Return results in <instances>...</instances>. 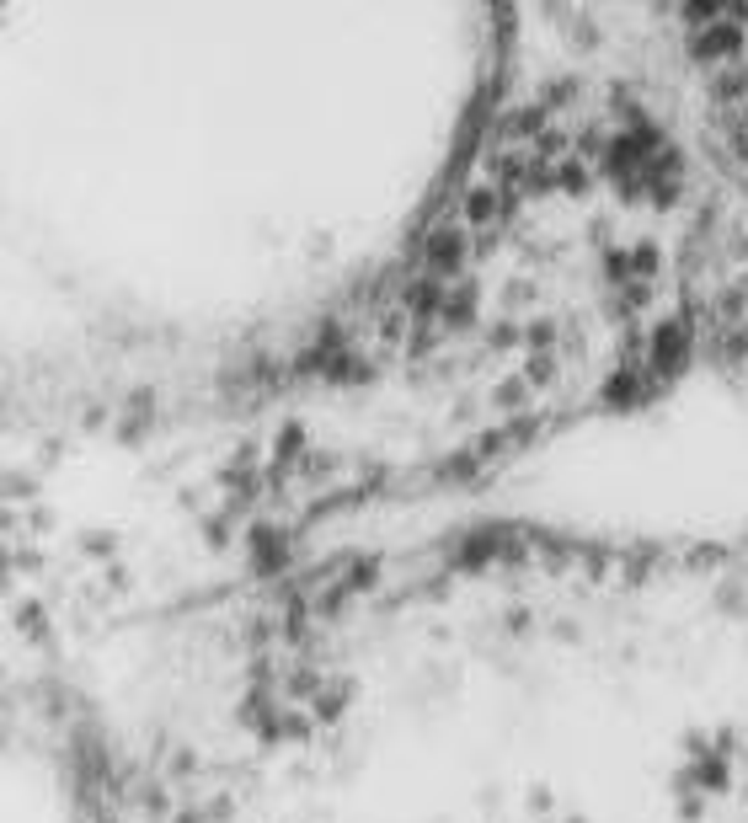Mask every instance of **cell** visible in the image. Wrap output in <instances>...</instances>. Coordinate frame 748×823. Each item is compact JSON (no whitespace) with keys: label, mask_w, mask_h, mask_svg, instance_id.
Here are the masks:
<instances>
[{"label":"cell","mask_w":748,"mask_h":823,"mask_svg":"<svg viewBox=\"0 0 748 823\" xmlns=\"http://www.w3.org/2000/svg\"><path fill=\"white\" fill-rule=\"evenodd\" d=\"M460 262H465V230H460V225L433 230L428 246H423V268H428V278H449V273H460Z\"/></svg>","instance_id":"1"},{"label":"cell","mask_w":748,"mask_h":823,"mask_svg":"<svg viewBox=\"0 0 748 823\" xmlns=\"http://www.w3.org/2000/svg\"><path fill=\"white\" fill-rule=\"evenodd\" d=\"M684 348H690V326L674 321V316L658 321V332H652V369H658V375H674Z\"/></svg>","instance_id":"2"},{"label":"cell","mask_w":748,"mask_h":823,"mask_svg":"<svg viewBox=\"0 0 748 823\" xmlns=\"http://www.w3.org/2000/svg\"><path fill=\"white\" fill-rule=\"evenodd\" d=\"M738 43H743V27H700V33L690 38V54L695 59H727V54H738Z\"/></svg>","instance_id":"3"},{"label":"cell","mask_w":748,"mask_h":823,"mask_svg":"<svg viewBox=\"0 0 748 823\" xmlns=\"http://www.w3.org/2000/svg\"><path fill=\"white\" fill-rule=\"evenodd\" d=\"M492 214H503V193H492V188H476V193H465V220H471V225L492 220Z\"/></svg>","instance_id":"4"},{"label":"cell","mask_w":748,"mask_h":823,"mask_svg":"<svg viewBox=\"0 0 748 823\" xmlns=\"http://www.w3.org/2000/svg\"><path fill=\"white\" fill-rule=\"evenodd\" d=\"M604 401H615V407H636V401H642V385H636L631 369H620V375L604 385Z\"/></svg>","instance_id":"5"},{"label":"cell","mask_w":748,"mask_h":823,"mask_svg":"<svg viewBox=\"0 0 748 823\" xmlns=\"http://www.w3.org/2000/svg\"><path fill=\"white\" fill-rule=\"evenodd\" d=\"M529 385H551L556 380V359H551V353H545V359H540V353H535V359H529V375H524Z\"/></svg>","instance_id":"6"},{"label":"cell","mask_w":748,"mask_h":823,"mask_svg":"<svg viewBox=\"0 0 748 823\" xmlns=\"http://www.w3.org/2000/svg\"><path fill=\"white\" fill-rule=\"evenodd\" d=\"M700 786H711V791L727 786V765H722V759H700Z\"/></svg>","instance_id":"7"},{"label":"cell","mask_w":748,"mask_h":823,"mask_svg":"<svg viewBox=\"0 0 748 823\" xmlns=\"http://www.w3.org/2000/svg\"><path fill=\"white\" fill-rule=\"evenodd\" d=\"M652 268H658V252H652V246H636V252H631V273L652 278Z\"/></svg>","instance_id":"8"},{"label":"cell","mask_w":748,"mask_h":823,"mask_svg":"<svg viewBox=\"0 0 748 823\" xmlns=\"http://www.w3.org/2000/svg\"><path fill=\"white\" fill-rule=\"evenodd\" d=\"M743 86H748V75H743V70H727V75H722V81H716L711 91H716V97H738Z\"/></svg>","instance_id":"9"},{"label":"cell","mask_w":748,"mask_h":823,"mask_svg":"<svg viewBox=\"0 0 748 823\" xmlns=\"http://www.w3.org/2000/svg\"><path fill=\"white\" fill-rule=\"evenodd\" d=\"M529 343H535V348H551V343H556V326H551V321H535V326H529Z\"/></svg>","instance_id":"10"},{"label":"cell","mask_w":748,"mask_h":823,"mask_svg":"<svg viewBox=\"0 0 748 823\" xmlns=\"http://www.w3.org/2000/svg\"><path fill=\"white\" fill-rule=\"evenodd\" d=\"M337 711H342V695H321V701H316V717H321V722H332Z\"/></svg>","instance_id":"11"},{"label":"cell","mask_w":748,"mask_h":823,"mask_svg":"<svg viewBox=\"0 0 748 823\" xmlns=\"http://www.w3.org/2000/svg\"><path fill=\"white\" fill-rule=\"evenodd\" d=\"M513 401H524V385L519 380H508L503 391H497V407H513Z\"/></svg>","instance_id":"12"},{"label":"cell","mask_w":748,"mask_h":823,"mask_svg":"<svg viewBox=\"0 0 748 823\" xmlns=\"http://www.w3.org/2000/svg\"><path fill=\"white\" fill-rule=\"evenodd\" d=\"M492 343H497V348H513V343H519V332H513V326L503 321V326H497V332H492Z\"/></svg>","instance_id":"13"},{"label":"cell","mask_w":748,"mask_h":823,"mask_svg":"<svg viewBox=\"0 0 748 823\" xmlns=\"http://www.w3.org/2000/svg\"><path fill=\"white\" fill-rule=\"evenodd\" d=\"M743 123H748V107H743Z\"/></svg>","instance_id":"14"}]
</instances>
